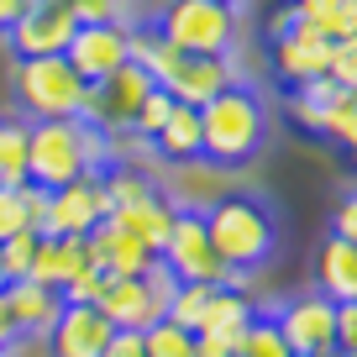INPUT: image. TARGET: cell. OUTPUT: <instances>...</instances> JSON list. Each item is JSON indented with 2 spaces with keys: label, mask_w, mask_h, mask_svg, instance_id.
Here are the masks:
<instances>
[{
  "label": "cell",
  "mask_w": 357,
  "mask_h": 357,
  "mask_svg": "<svg viewBox=\"0 0 357 357\" xmlns=\"http://www.w3.org/2000/svg\"><path fill=\"white\" fill-rule=\"evenodd\" d=\"M205 231L211 247L231 273H257V268L273 263L279 252V221L257 195H226L205 211Z\"/></svg>",
  "instance_id": "6da1fadb"
},
{
  "label": "cell",
  "mask_w": 357,
  "mask_h": 357,
  "mask_svg": "<svg viewBox=\"0 0 357 357\" xmlns=\"http://www.w3.org/2000/svg\"><path fill=\"white\" fill-rule=\"evenodd\" d=\"M263 137H268V111L257 100V89L231 84L200 105V158H211L215 168L252 163Z\"/></svg>",
  "instance_id": "7a4b0ae2"
},
{
  "label": "cell",
  "mask_w": 357,
  "mask_h": 357,
  "mask_svg": "<svg viewBox=\"0 0 357 357\" xmlns=\"http://www.w3.org/2000/svg\"><path fill=\"white\" fill-rule=\"evenodd\" d=\"M11 89H16V105L26 111V121H74V116H84V95H89V84L74 74V63L63 53L16 58Z\"/></svg>",
  "instance_id": "3957f363"
},
{
  "label": "cell",
  "mask_w": 357,
  "mask_h": 357,
  "mask_svg": "<svg viewBox=\"0 0 357 357\" xmlns=\"http://www.w3.org/2000/svg\"><path fill=\"white\" fill-rule=\"evenodd\" d=\"M89 153H84V116L74 121H26V184L58 190L68 178L89 174Z\"/></svg>",
  "instance_id": "277c9868"
},
{
  "label": "cell",
  "mask_w": 357,
  "mask_h": 357,
  "mask_svg": "<svg viewBox=\"0 0 357 357\" xmlns=\"http://www.w3.org/2000/svg\"><path fill=\"white\" fill-rule=\"evenodd\" d=\"M163 43L178 53H231L236 43V6L231 0H168L158 16Z\"/></svg>",
  "instance_id": "5b68a950"
},
{
  "label": "cell",
  "mask_w": 357,
  "mask_h": 357,
  "mask_svg": "<svg viewBox=\"0 0 357 357\" xmlns=\"http://www.w3.org/2000/svg\"><path fill=\"white\" fill-rule=\"evenodd\" d=\"M158 257H163V268L178 284H231V268L215 257L211 231H205V211H184V205H178L174 231L158 247Z\"/></svg>",
  "instance_id": "8992f818"
},
{
  "label": "cell",
  "mask_w": 357,
  "mask_h": 357,
  "mask_svg": "<svg viewBox=\"0 0 357 357\" xmlns=\"http://www.w3.org/2000/svg\"><path fill=\"white\" fill-rule=\"evenodd\" d=\"M111 215V190H105V168L68 178L47 195V226L43 236H89L95 226Z\"/></svg>",
  "instance_id": "52a82bcc"
},
{
  "label": "cell",
  "mask_w": 357,
  "mask_h": 357,
  "mask_svg": "<svg viewBox=\"0 0 357 357\" xmlns=\"http://www.w3.org/2000/svg\"><path fill=\"white\" fill-rule=\"evenodd\" d=\"M147 89H153V74L137 63H121L116 74H105L100 84H89L84 95V121L89 126H100V132H132V116L137 105L147 100Z\"/></svg>",
  "instance_id": "ba28073f"
},
{
  "label": "cell",
  "mask_w": 357,
  "mask_h": 357,
  "mask_svg": "<svg viewBox=\"0 0 357 357\" xmlns=\"http://www.w3.org/2000/svg\"><path fill=\"white\" fill-rule=\"evenodd\" d=\"M273 326L289 342L294 357H315V352H336V305L326 294H300V300L279 305L273 310Z\"/></svg>",
  "instance_id": "9c48e42d"
},
{
  "label": "cell",
  "mask_w": 357,
  "mask_h": 357,
  "mask_svg": "<svg viewBox=\"0 0 357 357\" xmlns=\"http://www.w3.org/2000/svg\"><path fill=\"white\" fill-rule=\"evenodd\" d=\"M231 84H242V68H236L231 53H184L174 63V74H168L158 89H168L174 100H184V105L200 111L205 100H215V95L231 89Z\"/></svg>",
  "instance_id": "30bf717a"
},
{
  "label": "cell",
  "mask_w": 357,
  "mask_h": 357,
  "mask_svg": "<svg viewBox=\"0 0 357 357\" xmlns=\"http://www.w3.org/2000/svg\"><path fill=\"white\" fill-rule=\"evenodd\" d=\"M63 58L74 63V74L84 79V84H100L105 74L132 63V58H126V26L121 22H79L74 37H68V47H63Z\"/></svg>",
  "instance_id": "8fae6325"
},
{
  "label": "cell",
  "mask_w": 357,
  "mask_h": 357,
  "mask_svg": "<svg viewBox=\"0 0 357 357\" xmlns=\"http://www.w3.org/2000/svg\"><path fill=\"white\" fill-rule=\"evenodd\" d=\"M95 310L116 326V331H147L153 321H163V300L153 294V284L142 273H105Z\"/></svg>",
  "instance_id": "7c38bea8"
},
{
  "label": "cell",
  "mask_w": 357,
  "mask_h": 357,
  "mask_svg": "<svg viewBox=\"0 0 357 357\" xmlns=\"http://www.w3.org/2000/svg\"><path fill=\"white\" fill-rule=\"evenodd\" d=\"M268 63H273V79H279L284 89L305 84V79H321L326 68H331V37H321L315 26L294 22L289 32L273 37V47H268Z\"/></svg>",
  "instance_id": "4fadbf2b"
},
{
  "label": "cell",
  "mask_w": 357,
  "mask_h": 357,
  "mask_svg": "<svg viewBox=\"0 0 357 357\" xmlns=\"http://www.w3.org/2000/svg\"><path fill=\"white\" fill-rule=\"evenodd\" d=\"M74 26L79 22L63 11V6H43V0H32V6L6 26V43H11L16 58H53V53H63V47H68Z\"/></svg>",
  "instance_id": "5bb4252c"
},
{
  "label": "cell",
  "mask_w": 357,
  "mask_h": 357,
  "mask_svg": "<svg viewBox=\"0 0 357 357\" xmlns=\"http://www.w3.org/2000/svg\"><path fill=\"white\" fill-rule=\"evenodd\" d=\"M116 326L105 321L95 305H63L53 321V331L43 336L47 342V357H100L105 342H111Z\"/></svg>",
  "instance_id": "9a60e30c"
},
{
  "label": "cell",
  "mask_w": 357,
  "mask_h": 357,
  "mask_svg": "<svg viewBox=\"0 0 357 357\" xmlns=\"http://www.w3.org/2000/svg\"><path fill=\"white\" fill-rule=\"evenodd\" d=\"M0 294H6V310H11L16 331L37 336V342L53 331L58 310H63V294L47 289V284H37V279H11V284H0Z\"/></svg>",
  "instance_id": "2e32d148"
},
{
  "label": "cell",
  "mask_w": 357,
  "mask_h": 357,
  "mask_svg": "<svg viewBox=\"0 0 357 357\" xmlns=\"http://www.w3.org/2000/svg\"><path fill=\"white\" fill-rule=\"evenodd\" d=\"M252 315H257V305L247 300V289H236V284H221V289L211 294V305H205V315H200V326H195V336L231 352V347L242 342V331L252 326Z\"/></svg>",
  "instance_id": "e0dca14e"
},
{
  "label": "cell",
  "mask_w": 357,
  "mask_h": 357,
  "mask_svg": "<svg viewBox=\"0 0 357 357\" xmlns=\"http://www.w3.org/2000/svg\"><path fill=\"white\" fill-rule=\"evenodd\" d=\"M84 242H89V268H100V273H147L153 257H158L153 247H142L137 236H126L111 221H100Z\"/></svg>",
  "instance_id": "ac0fdd59"
},
{
  "label": "cell",
  "mask_w": 357,
  "mask_h": 357,
  "mask_svg": "<svg viewBox=\"0 0 357 357\" xmlns=\"http://www.w3.org/2000/svg\"><path fill=\"white\" fill-rule=\"evenodd\" d=\"M315 294H326L331 305L357 300V242L347 236H326L321 252H315Z\"/></svg>",
  "instance_id": "d6986e66"
},
{
  "label": "cell",
  "mask_w": 357,
  "mask_h": 357,
  "mask_svg": "<svg viewBox=\"0 0 357 357\" xmlns=\"http://www.w3.org/2000/svg\"><path fill=\"white\" fill-rule=\"evenodd\" d=\"M174 215H178V205L158 190V195H147V200H137V205H116L105 221L121 226L126 236H137L142 247H153V252H158V247L168 242V231H174Z\"/></svg>",
  "instance_id": "ffe728a7"
},
{
  "label": "cell",
  "mask_w": 357,
  "mask_h": 357,
  "mask_svg": "<svg viewBox=\"0 0 357 357\" xmlns=\"http://www.w3.org/2000/svg\"><path fill=\"white\" fill-rule=\"evenodd\" d=\"M79 268H89V242L84 236H37L32 273H26V279L47 284V289H63Z\"/></svg>",
  "instance_id": "44dd1931"
},
{
  "label": "cell",
  "mask_w": 357,
  "mask_h": 357,
  "mask_svg": "<svg viewBox=\"0 0 357 357\" xmlns=\"http://www.w3.org/2000/svg\"><path fill=\"white\" fill-rule=\"evenodd\" d=\"M147 142H153V153L163 158V163H195V158H200V111L184 105V100H174L168 121L158 126Z\"/></svg>",
  "instance_id": "7402d4cb"
},
{
  "label": "cell",
  "mask_w": 357,
  "mask_h": 357,
  "mask_svg": "<svg viewBox=\"0 0 357 357\" xmlns=\"http://www.w3.org/2000/svg\"><path fill=\"white\" fill-rule=\"evenodd\" d=\"M294 16L305 26H315L321 37H331V43L357 32V0H294Z\"/></svg>",
  "instance_id": "603a6c76"
},
{
  "label": "cell",
  "mask_w": 357,
  "mask_h": 357,
  "mask_svg": "<svg viewBox=\"0 0 357 357\" xmlns=\"http://www.w3.org/2000/svg\"><path fill=\"white\" fill-rule=\"evenodd\" d=\"M336 95H342V84H336L331 74L305 79V84H294V89H289V116L305 126V132H321V121H326V111H331Z\"/></svg>",
  "instance_id": "cb8c5ba5"
},
{
  "label": "cell",
  "mask_w": 357,
  "mask_h": 357,
  "mask_svg": "<svg viewBox=\"0 0 357 357\" xmlns=\"http://www.w3.org/2000/svg\"><path fill=\"white\" fill-rule=\"evenodd\" d=\"M0 184L22 190L26 184V121L0 116Z\"/></svg>",
  "instance_id": "d4e9b609"
},
{
  "label": "cell",
  "mask_w": 357,
  "mask_h": 357,
  "mask_svg": "<svg viewBox=\"0 0 357 357\" xmlns=\"http://www.w3.org/2000/svg\"><path fill=\"white\" fill-rule=\"evenodd\" d=\"M105 190H111V211H116V205H137V200H147V195H158V184H153V174H142L137 163L116 158V163L105 168Z\"/></svg>",
  "instance_id": "484cf974"
},
{
  "label": "cell",
  "mask_w": 357,
  "mask_h": 357,
  "mask_svg": "<svg viewBox=\"0 0 357 357\" xmlns=\"http://www.w3.org/2000/svg\"><path fill=\"white\" fill-rule=\"evenodd\" d=\"M315 137H326V142H336L342 153H357V89H342L331 100V111H326V121H321V132Z\"/></svg>",
  "instance_id": "4316f807"
},
{
  "label": "cell",
  "mask_w": 357,
  "mask_h": 357,
  "mask_svg": "<svg viewBox=\"0 0 357 357\" xmlns=\"http://www.w3.org/2000/svg\"><path fill=\"white\" fill-rule=\"evenodd\" d=\"M231 357H294V352H289V342L279 336L273 315H263V310H257V315H252V326L242 331V342L231 347Z\"/></svg>",
  "instance_id": "83f0119b"
},
{
  "label": "cell",
  "mask_w": 357,
  "mask_h": 357,
  "mask_svg": "<svg viewBox=\"0 0 357 357\" xmlns=\"http://www.w3.org/2000/svg\"><path fill=\"white\" fill-rule=\"evenodd\" d=\"M142 347H147V357H195V331H184V326H174L163 315V321H153L142 331Z\"/></svg>",
  "instance_id": "f1b7e54d"
},
{
  "label": "cell",
  "mask_w": 357,
  "mask_h": 357,
  "mask_svg": "<svg viewBox=\"0 0 357 357\" xmlns=\"http://www.w3.org/2000/svg\"><path fill=\"white\" fill-rule=\"evenodd\" d=\"M215 289H221V284H178V289H174V300H168V321H174V326H184V331H195Z\"/></svg>",
  "instance_id": "f546056e"
},
{
  "label": "cell",
  "mask_w": 357,
  "mask_h": 357,
  "mask_svg": "<svg viewBox=\"0 0 357 357\" xmlns=\"http://www.w3.org/2000/svg\"><path fill=\"white\" fill-rule=\"evenodd\" d=\"M37 236L43 231H16L0 242V279L11 284V279H26L32 273V252H37Z\"/></svg>",
  "instance_id": "4dcf8cb0"
},
{
  "label": "cell",
  "mask_w": 357,
  "mask_h": 357,
  "mask_svg": "<svg viewBox=\"0 0 357 357\" xmlns=\"http://www.w3.org/2000/svg\"><path fill=\"white\" fill-rule=\"evenodd\" d=\"M168 111H174V95L153 84V89H147V100L137 105V116H132V137H142V142H147V137H153L158 126L168 121Z\"/></svg>",
  "instance_id": "1f68e13d"
},
{
  "label": "cell",
  "mask_w": 357,
  "mask_h": 357,
  "mask_svg": "<svg viewBox=\"0 0 357 357\" xmlns=\"http://www.w3.org/2000/svg\"><path fill=\"white\" fill-rule=\"evenodd\" d=\"M68 16H74V22H121V26H132L126 0H68Z\"/></svg>",
  "instance_id": "d6a6232c"
},
{
  "label": "cell",
  "mask_w": 357,
  "mask_h": 357,
  "mask_svg": "<svg viewBox=\"0 0 357 357\" xmlns=\"http://www.w3.org/2000/svg\"><path fill=\"white\" fill-rule=\"evenodd\" d=\"M326 74L342 89H357V32L342 37V43H331V68H326Z\"/></svg>",
  "instance_id": "836d02e7"
},
{
  "label": "cell",
  "mask_w": 357,
  "mask_h": 357,
  "mask_svg": "<svg viewBox=\"0 0 357 357\" xmlns=\"http://www.w3.org/2000/svg\"><path fill=\"white\" fill-rule=\"evenodd\" d=\"M100 284H105V273H100V268H79V273H74V279H68L58 294H63V305H95Z\"/></svg>",
  "instance_id": "e575fe53"
},
{
  "label": "cell",
  "mask_w": 357,
  "mask_h": 357,
  "mask_svg": "<svg viewBox=\"0 0 357 357\" xmlns=\"http://www.w3.org/2000/svg\"><path fill=\"white\" fill-rule=\"evenodd\" d=\"M16 231H32V226H26V211H22V190H6V184H0V242L16 236Z\"/></svg>",
  "instance_id": "d590c367"
},
{
  "label": "cell",
  "mask_w": 357,
  "mask_h": 357,
  "mask_svg": "<svg viewBox=\"0 0 357 357\" xmlns=\"http://www.w3.org/2000/svg\"><path fill=\"white\" fill-rule=\"evenodd\" d=\"M47 195L53 190H43V184H22V211H26V226H32V231L47 226Z\"/></svg>",
  "instance_id": "8d00e7d4"
},
{
  "label": "cell",
  "mask_w": 357,
  "mask_h": 357,
  "mask_svg": "<svg viewBox=\"0 0 357 357\" xmlns=\"http://www.w3.org/2000/svg\"><path fill=\"white\" fill-rule=\"evenodd\" d=\"M336 352H357V300L336 305Z\"/></svg>",
  "instance_id": "74e56055"
},
{
  "label": "cell",
  "mask_w": 357,
  "mask_h": 357,
  "mask_svg": "<svg viewBox=\"0 0 357 357\" xmlns=\"http://www.w3.org/2000/svg\"><path fill=\"white\" fill-rule=\"evenodd\" d=\"M331 231H336V236H347V242H357V190H347V195H342V205L331 211Z\"/></svg>",
  "instance_id": "f35d334b"
},
{
  "label": "cell",
  "mask_w": 357,
  "mask_h": 357,
  "mask_svg": "<svg viewBox=\"0 0 357 357\" xmlns=\"http://www.w3.org/2000/svg\"><path fill=\"white\" fill-rule=\"evenodd\" d=\"M100 357H147L142 347V331H111V342H105Z\"/></svg>",
  "instance_id": "ab89813d"
},
{
  "label": "cell",
  "mask_w": 357,
  "mask_h": 357,
  "mask_svg": "<svg viewBox=\"0 0 357 357\" xmlns=\"http://www.w3.org/2000/svg\"><path fill=\"white\" fill-rule=\"evenodd\" d=\"M22 342V331H16V321H11V310H6V294H0V352H11V347Z\"/></svg>",
  "instance_id": "60d3db41"
},
{
  "label": "cell",
  "mask_w": 357,
  "mask_h": 357,
  "mask_svg": "<svg viewBox=\"0 0 357 357\" xmlns=\"http://www.w3.org/2000/svg\"><path fill=\"white\" fill-rule=\"evenodd\" d=\"M294 22H300V16H294V0H284L279 11H273V22H268V32L279 37V32H289V26H294Z\"/></svg>",
  "instance_id": "b9f144b4"
},
{
  "label": "cell",
  "mask_w": 357,
  "mask_h": 357,
  "mask_svg": "<svg viewBox=\"0 0 357 357\" xmlns=\"http://www.w3.org/2000/svg\"><path fill=\"white\" fill-rule=\"evenodd\" d=\"M26 6H32V0H0V37H6V26H11L16 16L26 11Z\"/></svg>",
  "instance_id": "7bdbcfd3"
},
{
  "label": "cell",
  "mask_w": 357,
  "mask_h": 357,
  "mask_svg": "<svg viewBox=\"0 0 357 357\" xmlns=\"http://www.w3.org/2000/svg\"><path fill=\"white\" fill-rule=\"evenodd\" d=\"M195 357H231V352H226V347H215V342H200V336H195Z\"/></svg>",
  "instance_id": "ee69618b"
},
{
  "label": "cell",
  "mask_w": 357,
  "mask_h": 357,
  "mask_svg": "<svg viewBox=\"0 0 357 357\" xmlns=\"http://www.w3.org/2000/svg\"><path fill=\"white\" fill-rule=\"evenodd\" d=\"M331 357H357V352H331Z\"/></svg>",
  "instance_id": "f6af8a7d"
},
{
  "label": "cell",
  "mask_w": 357,
  "mask_h": 357,
  "mask_svg": "<svg viewBox=\"0 0 357 357\" xmlns=\"http://www.w3.org/2000/svg\"><path fill=\"white\" fill-rule=\"evenodd\" d=\"M347 158H352V163H357V153H347Z\"/></svg>",
  "instance_id": "bcb514c9"
},
{
  "label": "cell",
  "mask_w": 357,
  "mask_h": 357,
  "mask_svg": "<svg viewBox=\"0 0 357 357\" xmlns=\"http://www.w3.org/2000/svg\"><path fill=\"white\" fill-rule=\"evenodd\" d=\"M315 357H331V352H315Z\"/></svg>",
  "instance_id": "7dc6e473"
},
{
  "label": "cell",
  "mask_w": 357,
  "mask_h": 357,
  "mask_svg": "<svg viewBox=\"0 0 357 357\" xmlns=\"http://www.w3.org/2000/svg\"><path fill=\"white\" fill-rule=\"evenodd\" d=\"M0 284H6V279H0Z\"/></svg>",
  "instance_id": "c3c4849f"
},
{
  "label": "cell",
  "mask_w": 357,
  "mask_h": 357,
  "mask_svg": "<svg viewBox=\"0 0 357 357\" xmlns=\"http://www.w3.org/2000/svg\"><path fill=\"white\" fill-rule=\"evenodd\" d=\"M0 357H6V352H0Z\"/></svg>",
  "instance_id": "681fc988"
},
{
  "label": "cell",
  "mask_w": 357,
  "mask_h": 357,
  "mask_svg": "<svg viewBox=\"0 0 357 357\" xmlns=\"http://www.w3.org/2000/svg\"><path fill=\"white\" fill-rule=\"evenodd\" d=\"M231 6H236V0H231Z\"/></svg>",
  "instance_id": "f907efd6"
}]
</instances>
